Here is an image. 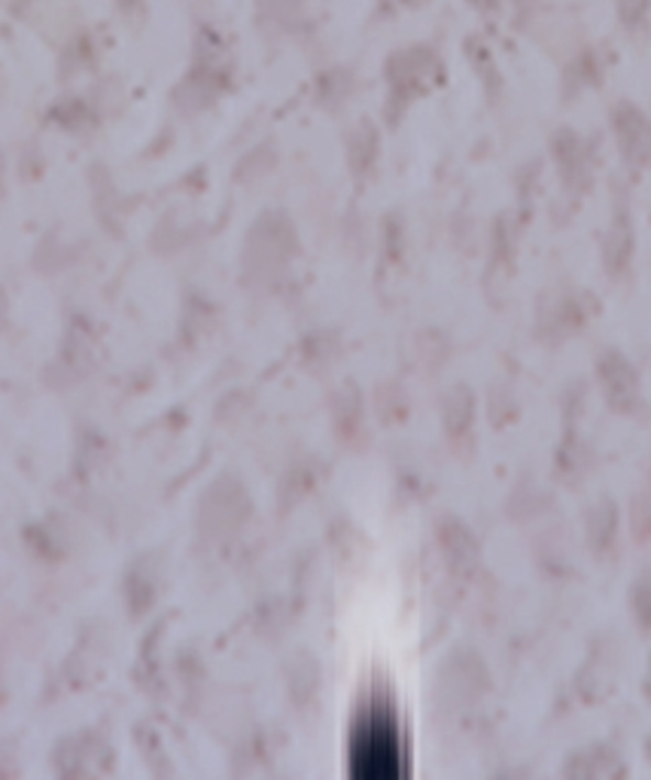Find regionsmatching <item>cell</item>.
I'll return each instance as SVG.
<instances>
[{"instance_id": "cell-1", "label": "cell", "mask_w": 651, "mask_h": 780, "mask_svg": "<svg viewBox=\"0 0 651 780\" xmlns=\"http://www.w3.org/2000/svg\"><path fill=\"white\" fill-rule=\"evenodd\" d=\"M256 3H260V10L265 19H272V22H284V19H293V15L299 13L305 0H256Z\"/></svg>"}, {"instance_id": "cell-2", "label": "cell", "mask_w": 651, "mask_h": 780, "mask_svg": "<svg viewBox=\"0 0 651 780\" xmlns=\"http://www.w3.org/2000/svg\"><path fill=\"white\" fill-rule=\"evenodd\" d=\"M646 10H649V0H621V19L627 25H637Z\"/></svg>"}, {"instance_id": "cell-3", "label": "cell", "mask_w": 651, "mask_h": 780, "mask_svg": "<svg viewBox=\"0 0 651 780\" xmlns=\"http://www.w3.org/2000/svg\"><path fill=\"white\" fill-rule=\"evenodd\" d=\"M117 3L122 7V10H134V7H137L141 0H117Z\"/></svg>"}]
</instances>
